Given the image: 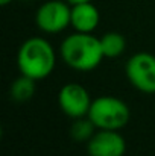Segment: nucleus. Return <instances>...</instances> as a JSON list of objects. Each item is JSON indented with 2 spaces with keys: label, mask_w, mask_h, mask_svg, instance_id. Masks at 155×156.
<instances>
[{
  "label": "nucleus",
  "mask_w": 155,
  "mask_h": 156,
  "mask_svg": "<svg viewBox=\"0 0 155 156\" xmlns=\"http://www.w3.org/2000/svg\"><path fill=\"white\" fill-rule=\"evenodd\" d=\"M101 46L105 58L116 59L122 56L126 49V40L122 34L119 32H106L101 37Z\"/></svg>",
  "instance_id": "10"
},
{
  "label": "nucleus",
  "mask_w": 155,
  "mask_h": 156,
  "mask_svg": "<svg viewBox=\"0 0 155 156\" xmlns=\"http://www.w3.org/2000/svg\"><path fill=\"white\" fill-rule=\"evenodd\" d=\"M59 55L67 67L81 73L96 70L105 59L101 38L84 32H73L65 37L61 43Z\"/></svg>",
  "instance_id": "1"
},
{
  "label": "nucleus",
  "mask_w": 155,
  "mask_h": 156,
  "mask_svg": "<svg viewBox=\"0 0 155 156\" xmlns=\"http://www.w3.org/2000/svg\"><path fill=\"white\" fill-rule=\"evenodd\" d=\"M96 130L98 127L88 117H81L73 120V124L70 126V136L76 143H88Z\"/></svg>",
  "instance_id": "11"
},
{
  "label": "nucleus",
  "mask_w": 155,
  "mask_h": 156,
  "mask_svg": "<svg viewBox=\"0 0 155 156\" xmlns=\"http://www.w3.org/2000/svg\"><path fill=\"white\" fill-rule=\"evenodd\" d=\"M11 2H14V0H0V5H2V6H6V5H9Z\"/></svg>",
  "instance_id": "13"
},
{
  "label": "nucleus",
  "mask_w": 155,
  "mask_h": 156,
  "mask_svg": "<svg viewBox=\"0 0 155 156\" xmlns=\"http://www.w3.org/2000/svg\"><path fill=\"white\" fill-rule=\"evenodd\" d=\"M87 117L98 129L120 130L128 124L131 118V109L126 102L119 97L99 96L98 99H93Z\"/></svg>",
  "instance_id": "3"
},
{
  "label": "nucleus",
  "mask_w": 155,
  "mask_h": 156,
  "mask_svg": "<svg viewBox=\"0 0 155 156\" xmlns=\"http://www.w3.org/2000/svg\"><path fill=\"white\" fill-rule=\"evenodd\" d=\"M56 65V53L43 37H32L21 43L17 52V67L20 74L43 80L49 77Z\"/></svg>",
  "instance_id": "2"
},
{
  "label": "nucleus",
  "mask_w": 155,
  "mask_h": 156,
  "mask_svg": "<svg viewBox=\"0 0 155 156\" xmlns=\"http://www.w3.org/2000/svg\"><path fill=\"white\" fill-rule=\"evenodd\" d=\"M72 5L67 0H47L35 12V24L44 34H59L70 26Z\"/></svg>",
  "instance_id": "5"
},
{
  "label": "nucleus",
  "mask_w": 155,
  "mask_h": 156,
  "mask_svg": "<svg viewBox=\"0 0 155 156\" xmlns=\"http://www.w3.org/2000/svg\"><path fill=\"white\" fill-rule=\"evenodd\" d=\"M90 156H123L126 152V141L120 130L98 129L87 143Z\"/></svg>",
  "instance_id": "7"
},
{
  "label": "nucleus",
  "mask_w": 155,
  "mask_h": 156,
  "mask_svg": "<svg viewBox=\"0 0 155 156\" xmlns=\"http://www.w3.org/2000/svg\"><path fill=\"white\" fill-rule=\"evenodd\" d=\"M91 102L90 93L79 83H65L58 93L59 109L72 120L87 117Z\"/></svg>",
  "instance_id": "6"
},
{
  "label": "nucleus",
  "mask_w": 155,
  "mask_h": 156,
  "mask_svg": "<svg viewBox=\"0 0 155 156\" xmlns=\"http://www.w3.org/2000/svg\"><path fill=\"white\" fill-rule=\"evenodd\" d=\"M70 5H76V3H85V2H93V0H67Z\"/></svg>",
  "instance_id": "12"
},
{
  "label": "nucleus",
  "mask_w": 155,
  "mask_h": 156,
  "mask_svg": "<svg viewBox=\"0 0 155 156\" xmlns=\"http://www.w3.org/2000/svg\"><path fill=\"white\" fill-rule=\"evenodd\" d=\"M101 21L99 9L93 5V2L85 3H76L72 5V17H70V26L75 32H84V34H93Z\"/></svg>",
  "instance_id": "8"
},
{
  "label": "nucleus",
  "mask_w": 155,
  "mask_h": 156,
  "mask_svg": "<svg viewBox=\"0 0 155 156\" xmlns=\"http://www.w3.org/2000/svg\"><path fill=\"white\" fill-rule=\"evenodd\" d=\"M128 82L140 93L155 94V55L138 52L132 55L125 65Z\"/></svg>",
  "instance_id": "4"
},
{
  "label": "nucleus",
  "mask_w": 155,
  "mask_h": 156,
  "mask_svg": "<svg viewBox=\"0 0 155 156\" xmlns=\"http://www.w3.org/2000/svg\"><path fill=\"white\" fill-rule=\"evenodd\" d=\"M37 91V80H34L32 77H28L24 74H20L12 83H11V88H9V96L14 102H18V103H23V102H28L34 97Z\"/></svg>",
  "instance_id": "9"
}]
</instances>
